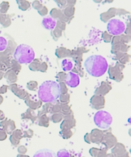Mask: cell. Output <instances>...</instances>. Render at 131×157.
I'll use <instances>...</instances> for the list:
<instances>
[{
  "label": "cell",
  "instance_id": "1",
  "mask_svg": "<svg viewBox=\"0 0 131 157\" xmlns=\"http://www.w3.org/2000/svg\"><path fill=\"white\" fill-rule=\"evenodd\" d=\"M61 88L59 83L53 81H44L39 88L38 96L45 103H53L60 98Z\"/></svg>",
  "mask_w": 131,
  "mask_h": 157
},
{
  "label": "cell",
  "instance_id": "2",
  "mask_svg": "<svg viewBox=\"0 0 131 157\" xmlns=\"http://www.w3.org/2000/svg\"><path fill=\"white\" fill-rule=\"evenodd\" d=\"M84 67L89 75L98 78L106 73L108 68V63L103 56L92 55L85 60Z\"/></svg>",
  "mask_w": 131,
  "mask_h": 157
},
{
  "label": "cell",
  "instance_id": "3",
  "mask_svg": "<svg viewBox=\"0 0 131 157\" xmlns=\"http://www.w3.org/2000/svg\"><path fill=\"white\" fill-rule=\"evenodd\" d=\"M14 58L20 63H30L35 58V52L30 46L20 44L15 50Z\"/></svg>",
  "mask_w": 131,
  "mask_h": 157
},
{
  "label": "cell",
  "instance_id": "4",
  "mask_svg": "<svg viewBox=\"0 0 131 157\" xmlns=\"http://www.w3.org/2000/svg\"><path fill=\"white\" fill-rule=\"evenodd\" d=\"M112 121L113 118L111 115L105 111H99L94 115V122L96 126L102 129H107L110 128Z\"/></svg>",
  "mask_w": 131,
  "mask_h": 157
},
{
  "label": "cell",
  "instance_id": "5",
  "mask_svg": "<svg viewBox=\"0 0 131 157\" xmlns=\"http://www.w3.org/2000/svg\"><path fill=\"white\" fill-rule=\"evenodd\" d=\"M107 30L111 35L118 36L125 31V25L121 20L113 19L107 24Z\"/></svg>",
  "mask_w": 131,
  "mask_h": 157
},
{
  "label": "cell",
  "instance_id": "6",
  "mask_svg": "<svg viewBox=\"0 0 131 157\" xmlns=\"http://www.w3.org/2000/svg\"><path fill=\"white\" fill-rule=\"evenodd\" d=\"M66 84L70 88H76L79 84V77L73 72H69L66 78Z\"/></svg>",
  "mask_w": 131,
  "mask_h": 157
},
{
  "label": "cell",
  "instance_id": "7",
  "mask_svg": "<svg viewBox=\"0 0 131 157\" xmlns=\"http://www.w3.org/2000/svg\"><path fill=\"white\" fill-rule=\"evenodd\" d=\"M32 157H57L56 153L49 149H42L38 150Z\"/></svg>",
  "mask_w": 131,
  "mask_h": 157
},
{
  "label": "cell",
  "instance_id": "8",
  "mask_svg": "<svg viewBox=\"0 0 131 157\" xmlns=\"http://www.w3.org/2000/svg\"><path fill=\"white\" fill-rule=\"evenodd\" d=\"M42 25L45 29H48V30H52L55 28L56 25V22L52 17H45L42 20Z\"/></svg>",
  "mask_w": 131,
  "mask_h": 157
},
{
  "label": "cell",
  "instance_id": "9",
  "mask_svg": "<svg viewBox=\"0 0 131 157\" xmlns=\"http://www.w3.org/2000/svg\"><path fill=\"white\" fill-rule=\"evenodd\" d=\"M62 68L64 71H70L73 68V62L69 59H65L62 61Z\"/></svg>",
  "mask_w": 131,
  "mask_h": 157
},
{
  "label": "cell",
  "instance_id": "10",
  "mask_svg": "<svg viewBox=\"0 0 131 157\" xmlns=\"http://www.w3.org/2000/svg\"><path fill=\"white\" fill-rule=\"evenodd\" d=\"M56 156L57 157H70V154L67 149H62L57 152Z\"/></svg>",
  "mask_w": 131,
  "mask_h": 157
},
{
  "label": "cell",
  "instance_id": "11",
  "mask_svg": "<svg viewBox=\"0 0 131 157\" xmlns=\"http://www.w3.org/2000/svg\"><path fill=\"white\" fill-rule=\"evenodd\" d=\"M7 46H8V43L5 38L0 36V51L5 50L7 48Z\"/></svg>",
  "mask_w": 131,
  "mask_h": 157
}]
</instances>
